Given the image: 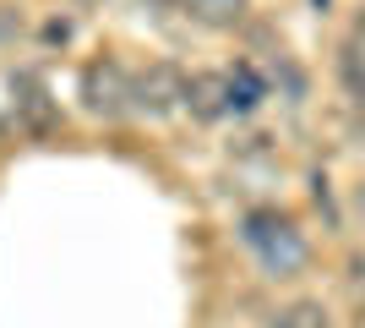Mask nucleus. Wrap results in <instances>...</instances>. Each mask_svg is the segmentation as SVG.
<instances>
[{
  "instance_id": "nucleus-1",
  "label": "nucleus",
  "mask_w": 365,
  "mask_h": 328,
  "mask_svg": "<svg viewBox=\"0 0 365 328\" xmlns=\"http://www.w3.org/2000/svg\"><path fill=\"white\" fill-rule=\"evenodd\" d=\"M245 247L262 257V268L267 274H278V279H289V274H300L305 268V235L294 230V219L284 214H251L245 219Z\"/></svg>"
},
{
  "instance_id": "nucleus-2",
  "label": "nucleus",
  "mask_w": 365,
  "mask_h": 328,
  "mask_svg": "<svg viewBox=\"0 0 365 328\" xmlns=\"http://www.w3.org/2000/svg\"><path fill=\"white\" fill-rule=\"evenodd\" d=\"M82 104H88L93 115H104V121L125 115V109H131V71H125L115 55L88 61L82 66Z\"/></svg>"
},
{
  "instance_id": "nucleus-3",
  "label": "nucleus",
  "mask_w": 365,
  "mask_h": 328,
  "mask_svg": "<svg viewBox=\"0 0 365 328\" xmlns=\"http://www.w3.org/2000/svg\"><path fill=\"white\" fill-rule=\"evenodd\" d=\"M175 104H185L180 66L153 61V66H142L137 77H131V109H142V115H169Z\"/></svg>"
},
{
  "instance_id": "nucleus-4",
  "label": "nucleus",
  "mask_w": 365,
  "mask_h": 328,
  "mask_svg": "<svg viewBox=\"0 0 365 328\" xmlns=\"http://www.w3.org/2000/svg\"><path fill=\"white\" fill-rule=\"evenodd\" d=\"M185 109H191L197 121H224L229 115V77H218V71L185 77Z\"/></svg>"
},
{
  "instance_id": "nucleus-5",
  "label": "nucleus",
  "mask_w": 365,
  "mask_h": 328,
  "mask_svg": "<svg viewBox=\"0 0 365 328\" xmlns=\"http://www.w3.org/2000/svg\"><path fill=\"white\" fill-rule=\"evenodd\" d=\"M16 109L28 115V126H38L44 131L49 121H55V104H49V88H44V77H33V71H16Z\"/></svg>"
},
{
  "instance_id": "nucleus-6",
  "label": "nucleus",
  "mask_w": 365,
  "mask_h": 328,
  "mask_svg": "<svg viewBox=\"0 0 365 328\" xmlns=\"http://www.w3.org/2000/svg\"><path fill=\"white\" fill-rule=\"evenodd\" d=\"M185 6H191V16L207 22V28H235V22H245V11H251V0H185Z\"/></svg>"
},
{
  "instance_id": "nucleus-7",
  "label": "nucleus",
  "mask_w": 365,
  "mask_h": 328,
  "mask_svg": "<svg viewBox=\"0 0 365 328\" xmlns=\"http://www.w3.org/2000/svg\"><path fill=\"white\" fill-rule=\"evenodd\" d=\"M262 104V77L251 66H235L229 71V109H257Z\"/></svg>"
},
{
  "instance_id": "nucleus-8",
  "label": "nucleus",
  "mask_w": 365,
  "mask_h": 328,
  "mask_svg": "<svg viewBox=\"0 0 365 328\" xmlns=\"http://www.w3.org/2000/svg\"><path fill=\"white\" fill-rule=\"evenodd\" d=\"M278 328H327V312H322V301H294L278 312Z\"/></svg>"
},
{
  "instance_id": "nucleus-9",
  "label": "nucleus",
  "mask_w": 365,
  "mask_h": 328,
  "mask_svg": "<svg viewBox=\"0 0 365 328\" xmlns=\"http://www.w3.org/2000/svg\"><path fill=\"white\" fill-rule=\"evenodd\" d=\"M148 6H175V0H148Z\"/></svg>"
},
{
  "instance_id": "nucleus-10",
  "label": "nucleus",
  "mask_w": 365,
  "mask_h": 328,
  "mask_svg": "<svg viewBox=\"0 0 365 328\" xmlns=\"http://www.w3.org/2000/svg\"><path fill=\"white\" fill-rule=\"evenodd\" d=\"M82 6H88V0H82Z\"/></svg>"
}]
</instances>
